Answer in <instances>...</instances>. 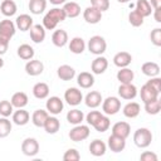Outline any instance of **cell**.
<instances>
[{
  "label": "cell",
  "mask_w": 161,
  "mask_h": 161,
  "mask_svg": "<svg viewBox=\"0 0 161 161\" xmlns=\"http://www.w3.org/2000/svg\"><path fill=\"white\" fill-rule=\"evenodd\" d=\"M161 109V103H160V99L156 98L153 101H150V102H146L145 103V111L148 113V114H157Z\"/></svg>",
  "instance_id": "obj_41"
},
{
  "label": "cell",
  "mask_w": 161,
  "mask_h": 161,
  "mask_svg": "<svg viewBox=\"0 0 161 161\" xmlns=\"http://www.w3.org/2000/svg\"><path fill=\"white\" fill-rule=\"evenodd\" d=\"M108 67V60L107 58L102 57V55H98L93 62H92V65H91V69L94 74H102L106 72Z\"/></svg>",
  "instance_id": "obj_19"
},
{
  "label": "cell",
  "mask_w": 161,
  "mask_h": 161,
  "mask_svg": "<svg viewBox=\"0 0 161 161\" xmlns=\"http://www.w3.org/2000/svg\"><path fill=\"white\" fill-rule=\"evenodd\" d=\"M86 49V43L80 36H74L69 43V50L74 54H82Z\"/></svg>",
  "instance_id": "obj_31"
},
{
  "label": "cell",
  "mask_w": 161,
  "mask_h": 161,
  "mask_svg": "<svg viewBox=\"0 0 161 161\" xmlns=\"http://www.w3.org/2000/svg\"><path fill=\"white\" fill-rule=\"evenodd\" d=\"M109 126H111V121H109V118L107 117V116H101L96 122H94V125H93V127H94V130L97 131V132H106L108 128H109Z\"/></svg>",
  "instance_id": "obj_40"
},
{
  "label": "cell",
  "mask_w": 161,
  "mask_h": 161,
  "mask_svg": "<svg viewBox=\"0 0 161 161\" xmlns=\"http://www.w3.org/2000/svg\"><path fill=\"white\" fill-rule=\"evenodd\" d=\"M91 6L103 13L109 9V0H91Z\"/></svg>",
  "instance_id": "obj_46"
},
{
  "label": "cell",
  "mask_w": 161,
  "mask_h": 161,
  "mask_svg": "<svg viewBox=\"0 0 161 161\" xmlns=\"http://www.w3.org/2000/svg\"><path fill=\"white\" fill-rule=\"evenodd\" d=\"M77 83L80 88L88 89L94 84V77H93V74H91L88 72H82L77 77Z\"/></svg>",
  "instance_id": "obj_21"
},
{
  "label": "cell",
  "mask_w": 161,
  "mask_h": 161,
  "mask_svg": "<svg viewBox=\"0 0 161 161\" xmlns=\"http://www.w3.org/2000/svg\"><path fill=\"white\" fill-rule=\"evenodd\" d=\"M140 160L141 161H157V155L151 151H145L143 153H141Z\"/></svg>",
  "instance_id": "obj_50"
},
{
  "label": "cell",
  "mask_w": 161,
  "mask_h": 161,
  "mask_svg": "<svg viewBox=\"0 0 161 161\" xmlns=\"http://www.w3.org/2000/svg\"><path fill=\"white\" fill-rule=\"evenodd\" d=\"M16 10H18L16 4L13 0H4L1 3V5H0V11L5 16H13V15H15Z\"/></svg>",
  "instance_id": "obj_33"
},
{
  "label": "cell",
  "mask_w": 161,
  "mask_h": 161,
  "mask_svg": "<svg viewBox=\"0 0 161 161\" xmlns=\"http://www.w3.org/2000/svg\"><path fill=\"white\" fill-rule=\"evenodd\" d=\"M118 94L123 99H133L137 96V88L132 83H121L118 87Z\"/></svg>",
  "instance_id": "obj_9"
},
{
  "label": "cell",
  "mask_w": 161,
  "mask_h": 161,
  "mask_svg": "<svg viewBox=\"0 0 161 161\" xmlns=\"http://www.w3.org/2000/svg\"><path fill=\"white\" fill-rule=\"evenodd\" d=\"M140 15H142L143 18L150 16L152 13V6L150 4L148 0H137L136 3V9H135Z\"/></svg>",
  "instance_id": "obj_32"
},
{
  "label": "cell",
  "mask_w": 161,
  "mask_h": 161,
  "mask_svg": "<svg viewBox=\"0 0 161 161\" xmlns=\"http://www.w3.org/2000/svg\"><path fill=\"white\" fill-rule=\"evenodd\" d=\"M155 10V14H153V16H155V20L157 21V23H161V16H160V9H153Z\"/></svg>",
  "instance_id": "obj_53"
},
{
  "label": "cell",
  "mask_w": 161,
  "mask_h": 161,
  "mask_svg": "<svg viewBox=\"0 0 161 161\" xmlns=\"http://www.w3.org/2000/svg\"><path fill=\"white\" fill-rule=\"evenodd\" d=\"M43 70H44V64L38 59H30L25 64V72H26V74H29L31 77L42 74Z\"/></svg>",
  "instance_id": "obj_11"
},
{
  "label": "cell",
  "mask_w": 161,
  "mask_h": 161,
  "mask_svg": "<svg viewBox=\"0 0 161 161\" xmlns=\"http://www.w3.org/2000/svg\"><path fill=\"white\" fill-rule=\"evenodd\" d=\"M128 21L132 26H141L143 24V16L140 15L136 10H132L130 14H128Z\"/></svg>",
  "instance_id": "obj_43"
},
{
  "label": "cell",
  "mask_w": 161,
  "mask_h": 161,
  "mask_svg": "<svg viewBox=\"0 0 161 161\" xmlns=\"http://www.w3.org/2000/svg\"><path fill=\"white\" fill-rule=\"evenodd\" d=\"M150 39L156 47H161V29L155 28L150 34Z\"/></svg>",
  "instance_id": "obj_47"
},
{
  "label": "cell",
  "mask_w": 161,
  "mask_h": 161,
  "mask_svg": "<svg viewBox=\"0 0 161 161\" xmlns=\"http://www.w3.org/2000/svg\"><path fill=\"white\" fill-rule=\"evenodd\" d=\"M150 4L153 9H161V0H151Z\"/></svg>",
  "instance_id": "obj_52"
},
{
  "label": "cell",
  "mask_w": 161,
  "mask_h": 161,
  "mask_svg": "<svg viewBox=\"0 0 161 161\" xmlns=\"http://www.w3.org/2000/svg\"><path fill=\"white\" fill-rule=\"evenodd\" d=\"M30 38L34 43L39 44L45 39V28L40 24H35L30 28Z\"/></svg>",
  "instance_id": "obj_18"
},
{
  "label": "cell",
  "mask_w": 161,
  "mask_h": 161,
  "mask_svg": "<svg viewBox=\"0 0 161 161\" xmlns=\"http://www.w3.org/2000/svg\"><path fill=\"white\" fill-rule=\"evenodd\" d=\"M13 104L10 101H0V114L3 117H9L10 114H13Z\"/></svg>",
  "instance_id": "obj_44"
},
{
  "label": "cell",
  "mask_w": 161,
  "mask_h": 161,
  "mask_svg": "<svg viewBox=\"0 0 161 161\" xmlns=\"http://www.w3.org/2000/svg\"><path fill=\"white\" fill-rule=\"evenodd\" d=\"M107 43L103 36L101 35H93L88 40V50L94 55H102L106 52Z\"/></svg>",
  "instance_id": "obj_3"
},
{
  "label": "cell",
  "mask_w": 161,
  "mask_h": 161,
  "mask_svg": "<svg viewBox=\"0 0 161 161\" xmlns=\"http://www.w3.org/2000/svg\"><path fill=\"white\" fill-rule=\"evenodd\" d=\"M33 94L38 99H44L49 96V86L44 82H39L33 87Z\"/></svg>",
  "instance_id": "obj_26"
},
{
  "label": "cell",
  "mask_w": 161,
  "mask_h": 161,
  "mask_svg": "<svg viewBox=\"0 0 161 161\" xmlns=\"http://www.w3.org/2000/svg\"><path fill=\"white\" fill-rule=\"evenodd\" d=\"M15 26L21 30V31H26L30 30V28L33 26V18L28 14H21L16 18L15 20Z\"/></svg>",
  "instance_id": "obj_17"
},
{
  "label": "cell",
  "mask_w": 161,
  "mask_h": 161,
  "mask_svg": "<svg viewBox=\"0 0 161 161\" xmlns=\"http://www.w3.org/2000/svg\"><path fill=\"white\" fill-rule=\"evenodd\" d=\"M15 24L9 20V19H4L0 21V39L5 40V42H9L14 34H15Z\"/></svg>",
  "instance_id": "obj_6"
},
{
  "label": "cell",
  "mask_w": 161,
  "mask_h": 161,
  "mask_svg": "<svg viewBox=\"0 0 161 161\" xmlns=\"http://www.w3.org/2000/svg\"><path fill=\"white\" fill-rule=\"evenodd\" d=\"M102 109L107 116H113L121 109V101L117 97H107L104 101H102Z\"/></svg>",
  "instance_id": "obj_5"
},
{
  "label": "cell",
  "mask_w": 161,
  "mask_h": 161,
  "mask_svg": "<svg viewBox=\"0 0 161 161\" xmlns=\"http://www.w3.org/2000/svg\"><path fill=\"white\" fill-rule=\"evenodd\" d=\"M79 158H80V155L75 148H69L63 155V160L64 161H78Z\"/></svg>",
  "instance_id": "obj_45"
},
{
  "label": "cell",
  "mask_w": 161,
  "mask_h": 161,
  "mask_svg": "<svg viewBox=\"0 0 161 161\" xmlns=\"http://www.w3.org/2000/svg\"><path fill=\"white\" fill-rule=\"evenodd\" d=\"M132 62V57L128 52H118L114 57H113V63L116 67L118 68H125L128 67Z\"/></svg>",
  "instance_id": "obj_15"
},
{
  "label": "cell",
  "mask_w": 161,
  "mask_h": 161,
  "mask_svg": "<svg viewBox=\"0 0 161 161\" xmlns=\"http://www.w3.org/2000/svg\"><path fill=\"white\" fill-rule=\"evenodd\" d=\"M130 132H131V126L123 121L114 123L112 127V133L116 136H119L122 138H127L130 136Z\"/></svg>",
  "instance_id": "obj_16"
},
{
  "label": "cell",
  "mask_w": 161,
  "mask_h": 161,
  "mask_svg": "<svg viewBox=\"0 0 161 161\" xmlns=\"http://www.w3.org/2000/svg\"><path fill=\"white\" fill-rule=\"evenodd\" d=\"M45 106H47V111L50 114H59L63 111V107H64L63 101L57 96H53V97L48 98Z\"/></svg>",
  "instance_id": "obj_12"
},
{
  "label": "cell",
  "mask_w": 161,
  "mask_h": 161,
  "mask_svg": "<svg viewBox=\"0 0 161 161\" xmlns=\"http://www.w3.org/2000/svg\"><path fill=\"white\" fill-rule=\"evenodd\" d=\"M158 92L157 91H155L151 86H148L147 83L146 84H143L142 87H141V92H140V96H141V99H142V102L143 103H146V102H150V101H153V99H156V98H158Z\"/></svg>",
  "instance_id": "obj_14"
},
{
  "label": "cell",
  "mask_w": 161,
  "mask_h": 161,
  "mask_svg": "<svg viewBox=\"0 0 161 161\" xmlns=\"http://www.w3.org/2000/svg\"><path fill=\"white\" fill-rule=\"evenodd\" d=\"M48 111H44V109H36L34 111L33 116H31V121L34 123V126L36 127H43L47 118H48Z\"/></svg>",
  "instance_id": "obj_35"
},
{
  "label": "cell",
  "mask_w": 161,
  "mask_h": 161,
  "mask_svg": "<svg viewBox=\"0 0 161 161\" xmlns=\"http://www.w3.org/2000/svg\"><path fill=\"white\" fill-rule=\"evenodd\" d=\"M52 42H53V44H54L55 47H58V48L64 47V45L67 44V42H68V34H67V31L63 30V29L55 30V31L53 33V35H52Z\"/></svg>",
  "instance_id": "obj_23"
},
{
  "label": "cell",
  "mask_w": 161,
  "mask_h": 161,
  "mask_svg": "<svg viewBox=\"0 0 161 161\" xmlns=\"http://www.w3.org/2000/svg\"><path fill=\"white\" fill-rule=\"evenodd\" d=\"M64 99L69 106H78L82 101H83V94L82 92L75 88V87H70L65 91L64 93Z\"/></svg>",
  "instance_id": "obj_8"
},
{
  "label": "cell",
  "mask_w": 161,
  "mask_h": 161,
  "mask_svg": "<svg viewBox=\"0 0 161 161\" xmlns=\"http://www.w3.org/2000/svg\"><path fill=\"white\" fill-rule=\"evenodd\" d=\"M83 18L88 24H97L102 19V11H99L93 6H88L83 11Z\"/></svg>",
  "instance_id": "obj_10"
},
{
  "label": "cell",
  "mask_w": 161,
  "mask_h": 161,
  "mask_svg": "<svg viewBox=\"0 0 161 161\" xmlns=\"http://www.w3.org/2000/svg\"><path fill=\"white\" fill-rule=\"evenodd\" d=\"M57 74L62 80H70L74 78L75 75V70L73 67L68 65V64H63L57 69Z\"/></svg>",
  "instance_id": "obj_24"
},
{
  "label": "cell",
  "mask_w": 161,
  "mask_h": 161,
  "mask_svg": "<svg viewBox=\"0 0 161 161\" xmlns=\"http://www.w3.org/2000/svg\"><path fill=\"white\" fill-rule=\"evenodd\" d=\"M3 65H4V60H3V58L0 57V68H1Z\"/></svg>",
  "instance_id": "obj_56"
},
{
  "label": "cell",
  "mask_w": 161,
  "mask_h": 161,
  "mask_svg": "<svg viewBox=\"0 0 161 161\" xmlns=\"http://www.w3.org/2000/svg\"><path fill=\"white\" fill-rule=\"evenodd\" d=\"M91 133V130L87 125H75L70 131H69V138L73 142H79V141H84L86 138H88Z\"/></svg>",
  "instance_id": "obj_4"
},
{
  "label": "cell",
  "mask_w": 161,
  "mask_h": 161,
  "mask_svg": "<svg viewBox=\"0 0 161 161\" xmlns=\"http://www.w3.org/2000/svg\"><path fill=\"white\" fill-rule=\"evenodd\" d=\"M29 10L34 15L42 14L47 8V0H30L29 1Z\"/></svg>",
  "instance_id": "obj_37"
},
{
  "label": "cell",
  "mask_w": 161,
  "mask_h": 161,
  "mask_svg": "<svg viewBox=\"0 0 161 161\" xmlns=\"http://www.w3.org/2000/svg\"><path fill=\"white\" fill-rule=\"evenodd\" d=\"M10 132H11V122L8 119V117L0 118V138L9 136Z\"/></svg>",
  "instance_id": "obj_42"
},
{
  "label": "cell",
  "mask_w": 161,
  "mask_h": 161,
  "mask_svg": "<svg viewBox=\"0 0 161 161\" xmlns=\"http://www.w3.org/2000/svg\"><path fill=\"white\" fill-rule=\"evenodd\" d=\"M133 142L137 147L140 148H146L151 145L152 142V133L148 128L146 127H141L138 130H136L135 135H133Z\"/></svg>",
  "instance_id": "obj_2"
},
{
  "label": "cell",
  "mask_w": 161,
  "mask_h": 161,
  "mask_svg": "<svg viewBox=\"0 0 161 161\" xmlns=\"http://www.w3.org/2000/svg\"><path fill=\"white\" fill-rule=\"evenodd\" d=\"M62 9L64 10L67 18H77L80 14V6H79V4L74 3V1L64 3V6Z\"/></svg>",
  "instance_id": "obj_29"
},
{
  "label": "cell",
  "mask_w": 161,
  "mask_h": 161,
  "mask_svg": "<svg viewBox=\"0 0 161 161\" xmlns=\"http://www.w3.org/2000/svg\"><path fill=\"white\" fill-rule=\"evenodd\" d=\"M106 148H107V146H106V143L103 142V141H101V140H93L91 143H89V152L93 155V156H96V157H99V156H103L104 153H106Z\"/></svg>",
  "instance_id": "obj_22"
},
{
  "label": "cell",
  "mask_w": 161,
  "mask_h": 161,
  "mask_svg": "<svg viewBox=\"0 0 161 161\" xmlns=\"http://www.w3.org/2000/svg\"><path fill=\"white\" fill-rule=\"evenodd\" d=\"M118 3H122V4H125V3H128V1H131V0H117Z\"/></svg>",
  "instance_id": "obj_55"
},
{
  "label": "cell",
  "mask_w": 161,
  "mask_h": 161,
  "mask_svg": "<svg viewBox=\"0 0 161 161\" xmlns=\"http://www.w3.org/2000/svg\"><path fill=\"white\" fill-rule=\"evenodd\" d=\"M53 5H60V4H64V3H67V0H49Z\"/></svg>",
  "instance_id": "obj_54"
},
{
  "label": "cell",
  "mask_w": 161,
  "mask_h": 161,
  "mask_svg": "<svg viewBox=\"0 0 161 161\" xmlns=\"http://www.w3.org/2000/svg\"><path fill=\"white\" fill-rule=\"evenodd\" d=\"M102 94L98 92V91H92V92H89L87 96H86V98H84V103H86V106L87 107H89V108H97L101 103H102Z\"/></svg>",
  "instance_id": "obj_20"
},
{
  "label": "cell",
  "mask_w": 161,
  "mask_h": 161,
  "mask_svg": "<svg viewBox=\"0 0 161 161\" xmlns=\"http://www.w3.org/2000/svg\"><path fill=\"white\" fill-rule=\"evenodd\" d=\"M8 47H9V42H5L3 39H0V55H3V54L6 53Z\"/></svg>",
  "instance_id": "obj_51"
},
{
  "label": "cell",
  "mask_w": 161,
  "mask_h": 161,
  "mask_svg": "<svg viewBox=\"0 0 161 161\" xmlns=\"http://www.w3.org/2000/svg\"><path fill=\"white\" fill-rule=\"evenodd\" d=\"M108 147L113 152H121L126 147V138H122V137L116 136V135L112 133L108 137Z\"/></svg>",
  "instance_id": "obj_13"
},
{
  "label": "cell",
  "mask_w": 161,
  "mask_h": 161,
  "mask_svg": "<svg viewBox=\"0 0 161 161\" xmlns=\"http://www.w3.org/2000/svg\"><path fill=\"white\" fill-rule=\"evenodd\" d=\"M140 104L136 102H128L125 107H123V114L127 118H135L138 116L140 113Z\"/></svg>",
  "instance_id": "obj_38"
},
{
  "label": "cell",
  "mask_w": 161,
  "mask_h": 161,
  "mask_svg": "<svg viewBox=\"0 0 161 161\" xmlns=\"http://www.w3.org/2000/svg\"><path fill=\"white\" fill-rule=\"evenodd\" d=\"M43 127H44V130H45L47 133L54 135V133H57V132L59 131V128H60V122H59V119H58L57 117L48 116V118H47V121H45V123H44Z\"/></svg>",
  "instance_id": "obj_25"
},
{
  "label": "cell",
  "mask_w": 161,
  "mask_h": 161,
  "mask_svg": "<svg viewBox=\"0 0 161 161\" xmlns=\"http://www.w3.org/2000/svg\"><path fill=\"white\" fill-rule=\"evenodd\" d=\"M141 70L147 77H157L160 74V67L155 62H146L142 64Z\"/></svg>",
  "instance_id": "obj_27"
},
{
  "label": "cell",
  "mask_w": 161,
  "mask_h": 161,
  "mask_svg": "<svg viewBox=\"0 0 161 161\" xmlns=\"http://www.w3.org/2000/svg\"><path fill=\"white\" fill-rule=\"evenodd\" d=\"M101 116H102V113H101L99 111H91V112L86 116V121H87V123H88V125L93 126V125H94V122H96Z\"/></svg>",
  "instance_id": "obj_48"
},
{
  "label": "cell",
  "mask_w": 161,
  "mask_h": 161,
  "mask_svg": "<svg viewBox=\"0 0 161 161\" xmlns=\"http://www.w3.org/2000/svg\"><path fill=\"white\" fill-rule=\"evenodd\" d=\"M65 18L67 16H65V13L63 9H60V8L50 9L43 18V26L48 30H53V29H55L58 23L64 21Z\"/></svg>",
  "instance_id": "obj_1"
},
{
  "label": "cell",
  "mask_w": 161,
  "mask_h": 161,
  "mask_svg": "<svg viewBox=\"0 0 161 161\" xmlns=\"http://www.w3.org/2000/svg\"><path fill=\"white\" fill-rule=\"evenodd\" d=\"M146 83L148 86H151L155 91H157L158 93L161 92V78H158V77H151V79L147 80Z\"/></svg>",
  "instance_id": "obj_49"
},
{
  "label": "cell",
  "mask_w": 161,
  "mask_h": 161,
  "mask_svg": "<svg viewBox=\"0 0 161 161\" xmlns=\"http://www.w3.org/2000/svg\"><path fill=\"white\" fill-rule=\"evenodd\" d=\"M133 78H135L133 70H131V69L127 68V67L121 68V69L117 72V79L119 80V83H132Z\"/></svg>",
  "instance_id": "obj_34"
},
{
  "label": "cell",
  "mask_w": 161,
  "mask_h": 161,
  "mask_svg": "<svg viewBox=\"0 0 161 161\" xmlns=\"http://www.w3.org/2000/svg\"><path fill=\"white\" fill-rule=\"evenodd\" d=\"M18 55L24 60H30L34 57V49L29 44H21L18 48Z\"/></svg>",
  "instance_id": "obj_39"
},
{
  "label": "cell",
  "mask_w": 161,
  "mask_h": 161,
  "mask_svg": "<svg viewBox=\"0 0 161 161\" xmlns=\"http://www.w3.org/2000/svg\"><path fill=\"white\" fill-rule=\"evenodd\" d=\"M28 101H29L28 99V96L24 92H16V93H14L13 97H11V99H10L13 107H15V108H24L28 104Z\"/></svg>",
  "instance_id": "obj_30"
},
{
  "label": "cell",
  "mask_w": 161,
  "mask_h": 161,
  "mask_svg": "<svg viewBox=\"0 0 161 161\" xmlns=\"http://www.w3.org/2000/svg\"><path fill=\"white\" fill-rule=\"evenodd\" d=\"M83 119H84V114H83V112H82L80 109L74 108V109H70V111L67 113V121H68L69 123L74 125V126H75V125H80Z\"/></svg>",
  "instance_id": "obj_36"
},
{
  "label": "cell",
  "mask_w": 161,
  "mask_h": 161,
  "mask_svg": "<svg viewBox=\"0 0 161 161\" xmlns=\"http://www.w3.org/2000/svg\"><path fill=\"white\" fill-rule=\"evenodd\" d=\"M21 151L25 156H29V157H33L35 156L38 152H39V143L35 138L33 137H28L23 141L21 143Z\"/></svg>",
  "instance_id": "obj_7"
},
{
  "label": "cell",
  "mask_w": 161,
  "mask_h": 161,
  "mask_svg": "<svg viewBox=\"0 0 161 161\" xmlns=\"http://www.w3.org/2000/svg\"><path fill=\"white\" fill-rule=\"evenodd\" d=\"M29 118H30V116H29L28 111H25L23 108H18V111H15L13 113V122L18 126L26 125L29 122Z\"/></svg>",
  "instance_id": "obj_28"
}]
</instances>
